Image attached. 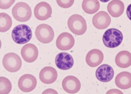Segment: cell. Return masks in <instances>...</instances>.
<instances>
[{
	"instance_id": "obj_1",
	"label": "cell",
	"mask_w": 131,
	"mask_h": 94,
	"mask_svg": "<svg viewBox=\"0 0 131 94\" xmlns=\"http://www.w3.org/2000/svg\"><path fill=\"white\" fill-rule=\"evenodd\" d=\"M11 36L15 43L18 44H24L30 41L32 32L31 28L27 25L20 24L13 29Z\"/></svg>"
},
{
	"instance_id": "obj_2",
	"label": "cell",
	"mask_w": 131,
	"mask_h": 94,
	"mask_svg": "<svg viewBox=\"0 0 131 94\" xmlns=\"http://www.w3.org/2000/svg\"><path fill=\"white\" fill-rule=\"evenodd\" d=\"M123 38V34L119 30L116 28H110L104 32L102 36V41L106 47L113 48L121 44Z\"/></svg>"
},
{
	"instance_id": "obj_3",
	"label": "cell",
	"mask_w": 131,
	"mask_h": 94,
	"mask_svg": "<svg viewBox=\"0 0 131 94\" xmlns=\"http://www.w3.org/2000/svg\"><path fill=\"white\" fill-rule=\"evenodd\" d=\"M68 26L72 33L78 35L84 34L87 29L85 19L81 15L77 14H73L69 18Z\"/></svg>"
},
{
	"instance_id": "obj_4",
	"label": "cell",
	"mask_w": 131,
	"mask_h": 94,
	"mask_svg": "<svg viewBox=\"0 0 131 94\" xmlns=\"http://www.w3.org/2000/svg\"><path fill=\"white\" fill-rule=\"evenodd\" d=\"M12 14L13 17L17 21L25 22L29 21L32 15V11L30 7L25 2L16 3L12 9Z\"/></svg>"
},
{
	"instance_id": "obj_5",
	"label": "cell",
	"mask_w": 131,
	"mask_h": 94,
	"mask_svg": "<svg viewBox=\"0 0 131 94\" xmlns=\"http://www.w3.org/2000/svg\"><path fill=\"white\" fill-rule=\"evenodd\" d=\"M3 64L7 71L10 72H15L20 69L22 62L18 54L10 52L4 55L3 59Z\"/></svg>"
},
{
	"instance_id": "obj_6",
	"label": "cell",
	"mask_w": 131,
	"mask_h": 94,
	"mask_svg": "<svg viewBox=\"0 0 131 94\" xmlns=\"http://www.w3.org/2000/svg\"><path fill=\"white\" fill-rule=\"evenodd\" d=\"M35 34L38 41L43 44L50 43L54 37L53 29L50 26L46 24L39 25L35 29Z\"/></svg>"
},
{
	"instance_id": "obj_7",
	"label": "cell",
	"mask_w": 131,
	"mask_h": 94,
	"mask_svg": "<svg viewBox=\"0 0 131 94\" xmlns=\"http://www.w3.org/2000/svg\"><path fill=\"white\" fill-rule=\"evenodd\" d=\"M37 80L35 77L30 74H25L21 76L18 81V86L23 92H30L36 86Z\"/></svg>"
},
{
	"instance_id": "obj_8",
	"label": "cell",
	"mask_w": 131,
	"mask_h": 94,
	"mask_svg": "<svg viewBox=\"0 0 131 94\" xmlns=\"http://www.w3.org/2000/svg\"><path fill=\"white\" fill-rule=\"evenodd\" d=\"M56 66L60 69L66 70L71 68L74 65L72 56L67 52H60L57 54L55 59Z\"/></svg>"
},
{
	"instance_id": "obj_9",
	"label": "cell",
	"mask_w": 131,
	"mask_h": 94,
	"mask_svg": "<svg viewBox=\"0 0 131 94\" xmlns=\"http://www.w3.org/2000/svg\"><path fill=\"white\" fill-rule=\"evenodd\" d=\"M75 39L73 35L68 32L61 33L57 37L56 45L61 50H68L74 45Z\"/></svg>"
},
{
	"instance_id": "obj_10",
	"label": "cell",
	"mask_w": 131,
	"mask_h": 94,
	"mask_svg": "<svg viewBox=\"0 0 131 94\" xmlns=\"http://www.w3.org/2000/svg\"><path fill=\"white\" fill-rule=\"evenodd\" d=\"M52 12L51 6L47 2H41L37 4L34 8V13L35 17L40 21L48 19Z\"/></svg>"
},
{
	"instance_id": "obj_11",
	"label": "cell",
	"mask_w": 131,
	"mask_h": 94,
	"mask_svg": "<svg viewBox=\"0 0 131 94\" xmlns=\"http://www.w3.org/2000/svg\"><path fill=\"white\" fill-rule=\"evenodd\" d=\"M96 78L100 82H108L112 80L114 76L113 68L108 64H102L96 69Z\"/></svg>"
},
{
	"instance_id": "obj_12",
	"label": "cell",
	"mask_w": 131,
	"mask_h": 94,
	"mask_svg": "<svg viewBox=\"0 0 131 94\" xmlns=\"http://www.w3.org/2000/svg\"><path fill=\"white\" fill-rule=\"evenodd\" d=\"M62 86L67 92L75 93L80 90L81 83L76 77L73 76H68L63 79L62 82Z\"/></svg>"
},
{
	"instance_id": "obj_13",
	"label": "cell",
	"mask_w": 131,
	"mask_h": 94,
	"mask_svg": "<svg viewBox=\"0 0 131 94\" xmlns=\"http://www.w3.org/2000/svg\"><path fill=\"white\" fill-rule=\"evenodd\" d=\"M111 22V18L107 12L100 11L97 13L92 18L94 26L98 29H104L109 26Z\"/></svg>"
},
{
	"instance_id": "obj_14",
	"label": "cell",
	"mask_w": 131,
	"mask_h": 94,
	"mask_svg": "<svg viewBox=\"0 0 131 94\" xmlns=\"http://www.w3.org/2000/svg\"><path fill=\"white\" fill-rule=\"evenodd\" d=\"M21 55L25 61L28 63H32L38 57V49L33 44H27L22 47L21 49Z\"/></svg>"
},
{
	"instance_id": "obj_15",
	"label": "cell",
	"mask_w": 131,
	"mask_h": 94,
	"mask_svg": "<svg viewBox=\"0 0 131 94\" xmlns=\"http://www.w3.org/2000/svg\"><path fill=\"white\" fill-rule=\"evenodd\" d=\"M39 77L40 80L43 83L47 84H52L57 78V72L54 68L51 66H47L40 71Z\"/></svg>"
},
{
	"instance_id": "obj_16",
	"label": "cell",
	"mask_w": 131,
	"mask_h": 94,
	"mask_svg": "<svg viewBox=\"0 0 131 94\" xmlns=\"http://www.w3.org/2000/svg\"><path fill=\"white\" fill-rule=\"evenodd\" d=\"M103 58V54L101 50L94 49L88 52L85 57V61L89 66L95 67L102 63Z\"/></svg>"
},
{
	"instance_id": "obj_17",
	"label": "cell",
	"mask_w": 131,
	"mask_h": 94,
	"mask_svg": "<svg viewBox=\"0 0 131 94\" xmlns=\"http://www.w3.org/2000/svg\"><path fill=\"white\" fill-rule=\"evenodd\" d=\"M115 82L116 85L122 89H127L131 87V73L122 71L117 75Z\"/></svg>"
},
{
	"instance_id": "obj_18",
	"label": "cell",
	"mask_w": 131,
	"mask_h": 94,
	"mask_svg": "<svg viewBox=\"0 0 131 94\" xmlns=\"http://www.w3.org/2000/svg\"><path fill=\"white\" fill-rule=\"evenodd\" d=\"M107 9L112 16L118 17L123 13L124 5L123 3L120 0H113L108 4Z\"/></svg>"
},
{
	"instance_id": "obj_19",
	"label": "cell",
	"mask_w": 131,
	"mask_h": 94,
	"mask_svg": "<svg viewBox=\"0 0 131 94\" xmlns=\"http://www.w3.org/2000/svg\"><path fill=\"white\" fill-rule=\"evenodd\" d=\"M115 63L118 67L127 68L131 65V53L126 50L120 51L115 57Z\"/></svg>"
},
{
	"instance_id": "obj_20",
	"label": "cell",
	"mask_w": 131,
	"mask_h": 94,
	"mask_svg": "<svg viewBox=\"0 0 131 94\" xmlns=\"http://www.w3.org/2000/svg\"><path fill=\"white\" fill-rule=\"evenodd\" d=\"M100 8L98 0H83L82 3L83 10L88 14H92L97 12Z\"/></svg>"
},
{
	"instance_id": "obj_21",
	"label": "cell",
	"mask_w": 131,
	"mask_h": 94,
	"mask_svg": "<svg viewBox=\"0 0 131 94\" xmlns=\"http://www.w3.org/2000/svg\"><path fill=\"white\" fill-rule=\"evenodd\" d=\"M11 17L6 13H0V32H4L9 30L12 26Z\"/></svg>"
},
{
	"instance_id": "obj_22",
	"label": "cell",
	"mask_w": 131,
	"mask_h": 94,
	"mask_svg": "<svg viewBox=\"0 0 131 94\" xmlns=\"http://www.w3.org/2000/svg\"><path fill=\"white\" fill-rule=\"evenodd\" d=\"M12 89L10 80L4 77H0V94H8Z\"/></svg>"
},
{
	"instance_id": "obj_23",
	"label": "cell",
	"mask_w": 131,
	"mask_h": 94,
	"mask_svg": "<svg viewBox=\"0 0 131 94\" xmlns=\"http://www.w3.org/2000/svg\"><path fill=\"white\" fill-rule=\"evenodd\" d=\"M56 2L60 7L68 8L73 5L74 0H56Z\"/></svg>"
},
{
	"instance_id": "obj_24",
	"label": "cell",
	"mask_w": 131,
	"mask_h": 94,
	"mask_svg": "<svg viewBox=\"0 0 131 94\" xmlns=\"http://www.w3.org/2000/svg\"><path fill=\"white\" fill-rule=\"evenodd\" d=\"M15 0H0V8L1 9H7L9 8L14 3Z\"/></svg>"
},
{
	"instance_id": "obj_25",
	"label": "cell",
	"mask_w": 131,
	"mask_h": 94,
	"mask_svg": "<svg viewBox=\"0 0 131 94\" xmlns=\"http://www.w3.org/2000/svg\"><path fill=\"white\" fill-rule=\"evenodd\" d=\"M126 13L127 17L129 18V20H130V21H131V4L128 6L126 9Z\"/></svg>"
},
{
	"instance_id": "obj_26",
	"label": "cell",
	"mask_w": 131,
	"mask_h": 94,
	"mask_svg": "<svg viewBox=\"0 0 131 94\" xmlns=\"http://www.w3.org/2000/svg\"><path fill=\"white\" fill-rule=\"evenodd\" d=\"M106 93H123L122 92L119 91L118 89H111L108 90Z\"/></svg>"
},
{
	"instance_id": "obj_27",
	"label": "cell",
	"mask_w": 131,
	"mask_h": 94,
	"mask_svg": "<svg viewBox=\"0 0 131 94\" xmlns=\"http://www.w3.org/2000/svg\"><path fill=\"white\" fill-rule=\"evenodd\" d=\"M100 2H102V3H106V2H108L109 1H110V0H99Z\"/></svg>"
}]
</instances>
